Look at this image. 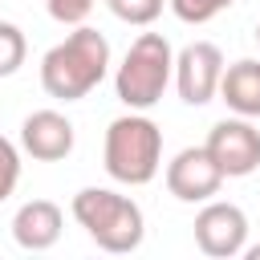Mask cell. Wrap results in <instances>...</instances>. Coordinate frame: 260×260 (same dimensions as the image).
<instances>
[{
  "label": "cell",
  "mask_w": 260,
  "mask_h": 260,
  "mask_svg": "<svg viewBox=\"0 0 260 260\" xmlns=\"http://www.w3.org/2000/svg\"><path fill=\"white\" fill-rule=\"evenodd\" d=\"M106 69H110V41L89 24H77L61 45H53L41 57V85L57 102H81L89 89L102 85Z\"/></svg>",
  "instance_id": "cell-1"
},
{
  "label": "cell",
  "mask_w": 260,
  "mask_h": 260,
  "mask_svg": "<svg viewBox=\"0 0 260 260\" xmlns=\"http://www.w3.org/2000/svg\"><path fill=\"white\" fill-rule=\"evenodd\" d=\"M73 219L85 228V236L102 248V252H134L146 236L142 223V207L110 187H85L73 195Z\"/></svg>",
  "instance_id": "cell-2"
},
{
  "label": "cell",
  "mask_w": 260,
  "mask_h": 260,
  "mask_svg": "<svg viewBox=\"0 0 260 260\" xmlns=\"http://www.w3.org/2000/svg\"><path fill=\"white\" fill-rule=\"evenodd\" d=\"M162 167V130L138 110L106 126V171L126 187H142Z\"/></svg>",
  "instance_id": "cell-3"
},
{
  "label": "cell",
  "mask_w": 260,
  "mask_h": 260,
  "mask_svg": "<svg viewBox=\"0 0 260 260\" xmlns=\"http://www.w3.org/2000/svg\"><path fill=\"white\" fill-rule=\"evenodd\" d=\"M171 77H175L171 41H167L162 32H142V37L126 49V57H122V65H118V73H114V89H118V102H122V106H130V110H150V106L162 98V89H167Z\"/></svg>",
  "instance_id": "cell-4"
},
{
  "label": "cell",
  "mask_w": 260,
  "mask_h": 260,
  "mask_svg": "<svg viewBox=\"0 0 260 260\" xmlns=\"http://www.w3.org/2000/svg\"><path fill=\"white\" fill-rule=\"evenodd\" d=\"M207 154L219 162L223 179H244L260 167V130L252 118H223L207 134Z\"/></svg>",
  "instance_id": "cell-5"
},
{
  "label": "cell",
  "mask_w": 260,
  "mask_h": 260,
  "mask_svg": "<svg viewBox=\"0 0 260 260\" xmlns=\"http://www.w3.org/2000/svg\"><path fill=\"white\" fill-rule=\"evenodd\" d=\"M219 77H223V53L211 41H191L175 57V85L187 106H207L219 93Z\"/></svg>",
  "instance_id": "cell-6"
},
{
  "label": "cell",
  "mask_w": 260,
  "mask_h": 260,
  "mask_svg": "<svg viewBox=\"0 0 260 260\" xmlns=\"http://www.w3.org/2000/svg\"><path fill=\"white\" fill-rule=\"evenodd\" d=\"M195 244L203 256L232 260L248 248V215L236 203H207L195 215Z\"/></svg>",
  "instance_id": "cell-7"
},
{
  "label": "cell",
  "mask_w": 260,
  "mask_h": 260,
  "mask_svg": "<svg viewBox=\"0 0 260 260\" xmlns=\"http://www.w3.org/2000/svg\"><path fill=\"white\" fill-rule=\"evenodd\" d=\"M219 187H223V171L207 154V146H187L167 162V191L183 203H207Z\"/></svg>",
  "instance_id": "cell-8"
},
{
  "label": "cell",
  "mask_w": 260,
  "mask_h": 260,
  "mask_svg": "<svg viewBox=\"0 0 260 260\" xmlns=\"http://www.w3.org/2000/svg\"><path fill=\"white\" fill-rule=\"evenodd\" d=\"M20 146L37 162H57L73 150V122L57 110H37L20 126Z\"/></svg>",
  "instance_id": "cell-9"
},
{
  "label": "cell",
  "mask_w": 260,
  "mask_h": 260,
  "mask_svg": "<svg viewBox=\"0 0 260 260\" xmlns=\"http://www.w3.org/2000/svg\"><path fill=\"white\" fill-rule=\"evenodd\" d=\"M61 228H65V215L53 199H28L16 215H12V240L24 248V252H45L61 240Z\"/></svg>",
  "instance_id": "cell-10"
},
{
  "label": "cell",
  "mask_w": 260,
  "mask_h": 260,
  "mask_svg": "<svg viewBox=\"0 0 260 260\" xmlns=\"http://www.w3.org/2000/svg\"><path fill=\"white\" fill-rule=\"evenodd\" d=\"M219 98L228 102L232 114H240V118H260V61L244 57V61H236V65H223Z\"/></svg>",
  "instance_id": "cell-11"
},
{
  "label": "cell",
  "mask_w": 260,
  "mask_h": 260,
  "mask_svg": "<svg viewBox=\"0 0 260 260\" xmlns=\"http://www.w3.org/2000/svg\"><path fill=\"white\" fill-rule=\"evenodd\" d=\"M28 57V41L12 20H0V77H12Z\"/></svg>",
  "instance_id": "cell-12"
},
{
  "label": "cell",
  "mask_w": 260,
  "mask_h": 260,
  "mask_svg": "<svg viewBox=\"0 0 260 260\" xmlns=\"http://www.w3.org/2000/svg\"><path fill=\"white\" fill-rule=\"evenodd\" d=\"M106 4H110V12H114L118 20H126V24H154L167 0H106Z\"/></svg>",
  "instance_id": "cell-13"
},
{
  "label": "cell",
  "mask_w": 260,
  "mask_h": 260,
  "mask_svg": "<svg viewBox=\"0 0 260 260\" xmlns=\"http://www.w3.org/2000/svg\"><path fill=\"white\" fill-rule=\"evenodd\" d=\"M16 183H20V150L0 134V203L16 191Z\"/></svg>",
  "instance_id": "cell-14"
},
{
  "label": "cell",
  "mask_w": 260,
  "mask_h": 260,
  "mask_svg": "<svg viewBox=\"0 0 260 260\" xmlns=\"http://www.w3.org/2000/svg\"><path fill=\"white\" fill-rule=\"evenodd\" d=\"M171 4V12L183 20V24H207L215 12H223L215 0H167Z\"/></svg>",
  "instance_id": "cell-15"
},
{
  "label": "cell",
  "mask_w": 260,
  "mask_h": 260,
  "mask_svg": "<svg viewBox=\"0 0 260 260\" xmlns=\"http://www.w3.org/2000/svg\"><path fill=\"white\" fill-rule=\"evenodd\" d=\"M45 8L57 24H81L93 12V0H45Z\"/></svg>",
  "instance_id": "cell-16"
},
{
  "label": "cell",
  "mask_w": 260,
  "mask_h": 260,
  "mask_svg": "<svg viewBox=\"0 0 260 260\" xmlns=\"http://www.w3.org/2000/svg\"><path fill=\"white\" fill-rule=\"evenodd\" d=\"M244 252H248V260H260V244L256 248H244Z\"/></svg>",
  "instance_id": "cell-17"
},
{
  "label": "cell",
  "mask_w": 260,
  "mask_h": 260,
  "mask_svg": "<svg viewBox=\"0 0 260 260\" xmlns=\"http://www.w3.org/2000/svg\"><path fill=\"white\" fill-rule=\"evenodd\" d=\"M215 4H219V8H232V4H236V0H215Z\"/></svg>",
  "instance_id": "cell-18"
},
{
  "label": "cell",
  "mask_w": 260,
  "mask_h": 260,
  "mask_svg": "<svg viewBox=\"0 0 260 260\" xmlns=\"http://www.w3.org/2000/svg\"><path fill=\"white\" fill-rule=\"evenodd\" d=\"M256 41H260V24H256Z\"/></svg>",
  "instance_id": "cell-19"
}]
</instances>
